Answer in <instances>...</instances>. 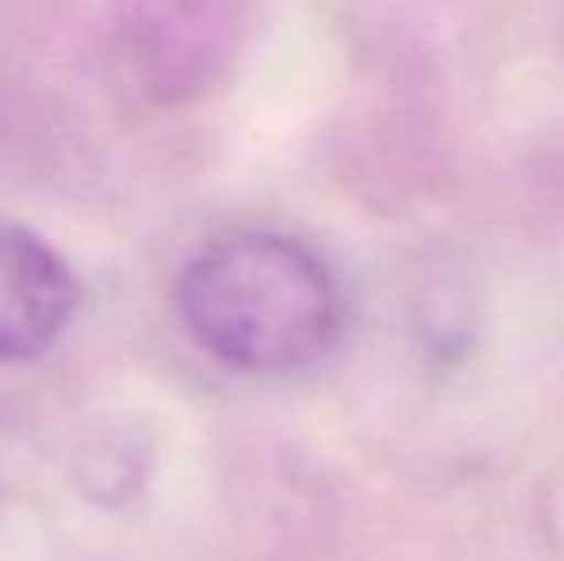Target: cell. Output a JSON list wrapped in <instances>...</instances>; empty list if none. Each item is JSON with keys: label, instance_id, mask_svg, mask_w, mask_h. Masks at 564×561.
I'll use <instances>...</instances> for the list:
<instances>
[{"label": "cell", "instance_id": "cell-1", "mask_svg": "<svg viewBox=\"0 0 564 561\" xmlns=\"http://www.w3.org/2000/svg\"><path fill=\"white\" fill-rule=\"evenodd\" d=\"M181 320L204 350L242 374H296L341 335L335 273L304 242L246 231L208 247L177 289Z\"/></svg>", "mask_w": 564, "mask_h": 561}, {"label": "cell", "instance_id": "cell-2", "mask_svg": "<svg viewBox=\"0 0 564 561\" xmlns=\"http://www.w3.org/2000/svg\"><path fill=\"white\" fill-rule=\"evenodd\" d=\"M242 0H131L127 54L158 97L200 89L235 46Z\"/></svg>", "mask_w": 564, "mask_h": 561}, {"label": "cell", "instance_id": "cell-3", "mask_svg": "<svg viewBox=\"0 0 564 561\" xmlns=\"http://www.w3.org/2000/svg\"><path fill=\"white\" fill-rule=\"evenodd\" d=\"M77 281L46 242L0 231V362L39 358L77 312Z\"/></svg>", "mask_w": 564, "mask_h": 561}]
</instances>
